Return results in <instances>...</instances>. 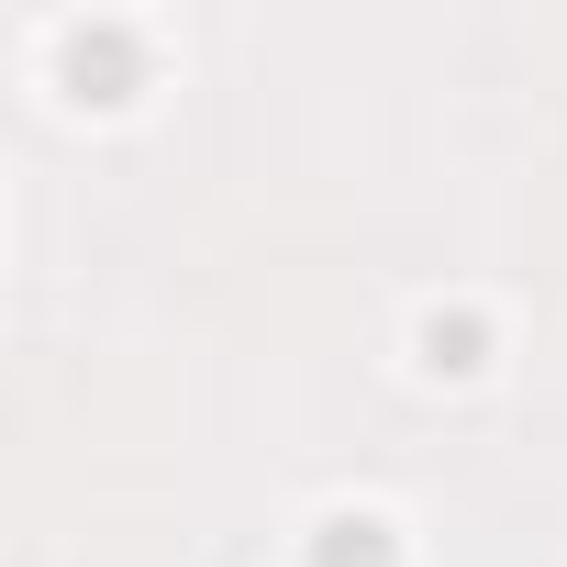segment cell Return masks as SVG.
<instances>
[{"label": "cell", "mask_w": 567, "mask_h": 567, "mask_svg": "<svg viewBox=\"0 0 567 567\" xmlns=\"http://www.w3.org/2000/svg\"><path fill=\"white\" fill-rule=\"evenodd\" d=\"M323 567H390V523H323Z\"/></svg>", "instance_id": "obj_1"}]
</instances>
